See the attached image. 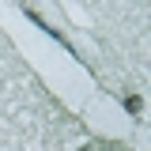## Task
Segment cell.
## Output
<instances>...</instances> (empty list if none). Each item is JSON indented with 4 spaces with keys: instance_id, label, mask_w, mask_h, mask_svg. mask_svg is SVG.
Returning a JSON list of instances; mask_svg holds the SVG:
<instances>
[{
    "instance_id": "cell-1",
    "label": "cell",
    "mask_w": 151,
    "mask_h": 151,
    "mask_svg": "<svg viewBox=\"0 0 151 151\" xmlns=\"http://www.w3.org/2000/svg\"><path fill=\"white\" fill-rule=\"evenodd\" d=\"M83 151H125L121 144H91V147H83Z\"/></svg>"
}]
</instances>
